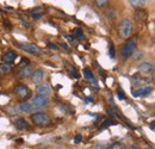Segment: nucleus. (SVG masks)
Listing matches in <instances>:
<instances>
[{"instance_id": "1", "label": "nucleus", "mask_w": 155, "mask_h": 149, "mask_svg": "<svg viewBox=\"0 0 155 149\" xmlns=\"http://www.w3.org/2000/svg\"><path fill=\"white\" fill-rule=\"evenodd\" d=\"M119 37L122 39H129L134 32V24L130 19H123L118 28Z\"/></svg>"}, {"instance_id": "2", "label": "nucleus", "mask_w": 155, "mask_h": 149, "mask_svg": "<svg viewBox=\"0 0 155 149\" xmlns=\"http://www.w3.org/2000/svg\"><path fill=\"white\" fill-rule=\"evenodd\" d=\"M136 49V39L135 38H130L125 42V44L123 45L122 48V51H120V56L122 58H128L129 56H131L135 53Z\"/></svg>"}, {"instance_id": "3", "label": "nucleus", "mask_w": 155, "mask_h": 149, "mask_svg": "<svg viewBox=\"0 0 155 149\" xmlns=\"http://www.w3.org/2000/svg\"><path fill=\"white\" fill-rule=\"evenodd\" d=\"M31 119H32L34 124H36L38 127H47L50 123L49 116L44 112H36V113L31 114Z\"/></svg>"}, {"instance_id": "4", "label": "nucleus", "mask_w": 155, "mask_h": 149, "mask_svg": "<svg viewBox=\"0 0 155 149\" xmlns=\"http://www.w3.org/2000/svg\"><path fill=\"white\" fill-rule=\"evenodd\" d=\"M31 101H32V103H31L32 108H34V109H38V110L47 108V106L49 105V103H50V100H49L48 97H45V95H39V94L35 95Z\"/></svg>"}, {"instance_id": "5", "label": "nucleus", "mask_w": 155, "mask_h": 149, "mask_svg": "<svg viewBox=\"0 0 155 149\" xmlns=\"http://www.w3.org/2000/svg\"><path fill=\"white\" fill-rule=\"evenodd\" d=\"M19 47L23 50H25L26 53L36 54V55L41 54V49H39L37 45H35V44H31V43H19Z\"/></svg>"}, {"instance_id": "6", "label": "nucleus", "mask_w": 155, "mask_h": 149, "mask_svg": "<svg viewBox=\"0 0 155 149\" xmlns=\"http://www.w3.org/2000/svg\"><path fill=\"white\" fill-rule=\"evenodd\" d=\"M15 93L17 94V95H19L20 98H28L29 95H30V90H29V87H26L25 85H17L16 87H15Z\"/></svg>"}, {"instance_id": "7", "label": "nucleus", "mask_w": 155, "mask_h": 149, "mask_svg": "<svg viewBox=\"0 0 155 149\" xmlns=\"http://www.w3.org/2000/svg\"><path fill=\"white\" fill-rule=\"evenodd\" d=\"M16 110H17V112H20V113H31L34 111V108L30 103L23 101V103H20L16 106Z\"/></svg>"}, {"instance_id": "8", "label": "nucleus", "mask_w": 155, "mask_h": 149, "mask_svg": "<svg viewBox=\"0 0 155 149\" xmlns=\"http://www.w3.org/2000/svg\"><path fill=\"white\" fill-rule=\"evenodd\" d=\"M36 92L37 94L39 95H45V97H48V95H50L51 94V87H50V85L49 84H41L38 87L36 88Z\"/></svg>"}, {"instance_id": "9", "label": "nucleus", "mask_w": 155, "mask_h": 149, "mask_svg": "<svg viewBox=\"0 0 155 149\" xmlns=\"http://www.w3.org/2000/svg\"><path fill=\"white\" fill-rule=\"evenodd\" d=\"M44 79V72H43V69H36V71H34L32 72V74H31V81L34 82V84H39V82H42V80Z\"/></svg>"}, {"instance_id": "10", "label": "nucleus", "mask_w": 155, "mask_h": 149, "mask_svg": "<svg viewBox=\"0 0 155 149\" xmlns=\"http://www.w3.org/2000/svg\"><path fill=\"white\" fill-rule=\"evenodd\" d=\"M152 91H153V87L146 86V87H140L138 90L134 91L133 94H134V97H147L152 93Z\"/></svg>"}, {"instance_id": "11", "label": "nucleus", "mask_w": 155, "mask_h": 149, "mask_svg": "<svg viewBox=\"0 0 155 149\" xmlns=\"http://www.w3.org/2000/svg\"><path fill=\"white\" fill-rule=\"evenodd\" d=\"M138 69L144 74H149V73H153L154 67H153V63L150 62H142L138 65Z\"/></svg>"}, {"instance_id": "12", "label": "nucleus", "mask_w": 155, "mask_h": 149, "mask_svg": "<svg viewBox=\"0 0 155 149\" xmlns=\"http://www.w3.org/2000/svg\"><path fill=\"white\" fill-rule=\"evenodd\" d=\"M16 57H17V54L13 51V50H8V51H6L2 57H1V60H2V62L4 63H11V62H13L15 60H16Z\"/></svg>"}, {"instance_id": "13", "label": "nucleus", "mask_w": 155, "mask_h": 149, "mask_svg": "<svg viewBox=\"0 0 155 149\" xmlns=\"http://www.w3.org/2000/svg\"><path fill=\"white\" fill-rule=\"evenodd\" d=\"M32 72H34L32 67L31 66H26V67H24V68L20 69L19 73H18V76H19V79L24 80V79H28L29 76H31Z\"/></svg>"}, {"instance_id": "14", "label": "nucleus", "mask_w": 155, "mask_h": 149, "mask_svg": "<svg viewBox=\"0 0 155 149\" xmlns=\"http://www.w3.org/2000/svg\"><path fill=\"white\" fill-rule=\"evenodd\" d=\"M128 1L134 8H137V10L143 8L146 6V4H147V0H128Z\"/></svg>"}, {"instance_id": "15", "label": "nucleus", "mask_w": 155, "mask_h": 149, "mask_svg": "<svg viewBox=\"0 0 155 149\" xmlns=\"http://www.w3.org/2000/svg\"><path fill=\"white\" fill-rule=\"evenodd\" d=\"M15 124H16V128H17L18 130H25V129L29 128V123H28L24 118H18Z\"/></svg>"}, {"instance_id": "16", "label": "nucleus", "mask_w": 155, "mask_h": 149, "mask_svg": "<svg viewBox=\"0 0 155 149\" xmlns=\"http://www.w3.org/2000/svg\"><path fill=\"white\" fill-rule=\"evenodd\" d=\"M11 72V66L8 63H1L0 65V74H7Z\"/></svg>"}, {"instance_id": "17", "label": "nucleus", "mask_w": 155, "mask_h": 149, "mask_svg": "<svg viewBox=\"0 0 155 149\" xmlns=\"http://www.w3.org/2000/svg\"><path fill=\"white\" fill-rule=\"evenodd\" d=\"M72 34H73V37L74 38H78V39H82V38H84V32H82V30L79 29V28H75Z\"/></svg>"}, {"instance_id": "18", "label": "nucleus", "mask_w": 155, "mask_h": 149, "mask_svg": "<svg viewBox=\"0 0 155 149\" xmlns=\"http://www.w3.org/2000/svg\"><path fill=\"white\" fill-rule=\"evenodd\" d=\"M84 76L87 79V80H93L94 79V75L92 73V71L90 68H85L84 69Z\"/></svg>"}, {"instance_id": "19", "label": "nucleus", "mask_w": 155, "mask_h": 149, "mask_svg": "<svg viewBox=\"0 0 155 149\" xmlns=\"http://www.w3.org/2000/svg\"><path fill=\"white\" fill-rule=\"evenodd\" d=\"M105 15L107 16V18L112 19V20L116 18V16H117L116 11H115L114 8H107V10H106V12H105Z\"/></svg>"}, {"instance_id": "20", "label": "nucleus", "mask_w": 155, "mask_h": 149, "mask_svg": "<svg viewBox=\"0 0 155 149\" xmlns=\"http://www.w3.org/2000/svg\"><path fill=\"white\" fill-rule=\"evenodd\" d=\"M107 149H127V148H125V146H124L123 143H120V142H115V143H112Z\"/></svg>"}, {"instance_id": "21", "label": "nucleus", "mask_w": 155, "mask_h": 149, "mask_svg": "<svg viewBox=\"0 0 155 149\" xmlns=\"http://www.w3.org/2000/svg\"><path fill=\"white\" fill-rule=\"evenodd\" d=\"M94 2H96V6L98 8H103V7H105L107 5L109 0H94Z\"/></svg>"}, {"instance_id": "22", "label": "nucleus", "mask_w": 155, "mask_h": 149, "mask_svg": "<svg viewBox=\"0 0 155 149\" xmlns=\"http://www.w3.org/2000/svg\"><path fill=\"white\" fill-rule=\"evenodd\" d=\"M135 17H136V19H137L138 22H143L144 19L147 18V16H146V12H143V11H142V12H136Z\"/></svg>"}, {"instance_id": "23", "label": "nucleus", "mask_w": 155, "mask_h": 149, "mask_svg": "<svg viewBox=\"0 0 155 149\" xmlns=\"http://www.w3.org/2000/svg\"><path fill=\"white\" fill-rule=\"evenodd\" d=\"M66 66H67V68L69 69V72H71L72 74L74 75L75 78H78V76H79V74H78V71L75 69V68H74V67H72V66H71V65H69L68 62H66Z\"/></svg>"}, {"instance_id": "24", "label": "nucleus", "mask_w": 155, "mask_h": 149, "mask_svg": "<svg viewBox=\"0 0 155 149\" xmlns=\"http://www.w3.org/2000/svg\"><path fill=\"white\" fill-rule=\"evenodd\" d=\"M109 55L111 58H114L115 57V45H114V43H110V48H109Z\"/></svg>"}, {"instance_id": "25", "label": "nucleus", "mask_w": 155, "mask_h": 149, "mask_svg": "<svg viewBox=\"0 0 155 149\" xmlns=\"http://www.w3.org/2000/svg\"><path fill=\"white\" fill-rule=\"evenodd\" d=\"M111 121H112V119H106V121L101 124V128H107L110 124H112V122H111Z\"/></svg>"}, {"instance_id": "26", "label": "nucleus", "mask_w": 155, "mask_h": 149, "mask_svg": "<svg viewBox=\"0 0 155 149\" xmlns=\"http://www.w3.org/2000/svg\"><path fill=\"white\" fill-rule=\"evenodd\" d=\"M81 141H82V136H81L80 134H78L77 136H75V138H74V142H75V143H80Z\"/></svg>"}, {"instance_id": "27", "label": "nucleus", "mask_w": 155, "mask_h": 149, "mask_svg": "<svg viewBox=\"0 0 155 149\" xmlns=\"http://www.w3.org/2000/svg\"><path fill=\"white\" fill-rule=\"evenodd\" d=\"M135 54H137V55H131L135 60H138V58H141L142 56H143V54H142V51H137V53H135Z\"/></svg>"}, {"instance_id": "28", "label": "nucleus", "mask_w": 155, "mask_h": 149, "mask_svg": "<svg viewBox=\"0 0 155 149\" xmlns=\"http://www.w3.org/2000/svg\"><path fill=\"white\" fill-rule=\"evenodd\" d=\"M32 18L34 19H41L42 18V15H41V13H36V12H34V13H32Z\"/></svg>"}, {"instance_id": "29", "label": "nucleus", "mask_w": 155, "mask_h": 149, "mask_svg": "<svg viewBox=\"0 0 155 149\" xmlns=\"http://www.w3.org/2000/svg\"><path fill=\"white\" fill-rule=\"evenodd\" d=\"M118 98H119V99H124V93H123L122 90L118 91Z\"/></svg>"}, {"instance_id": "30", "label": "nucleus", "mask_w": 155, "mask_h": 149, "mask_svg": "<svg viewBox=\"0 0 155 149\" xmlns=\"http://www.w3.org/2000/svg\"><path fill=\"white\" fill-rule=\"evenodd\" d=\"M85 101H86V103H92V101H93V98H92V97H86V98H85Z\"/></svg>"}, {"instance_id": "31", "label": "nucleus", "mask_w": 155, "mask_h": 149, "mask_svg": "<svg viewBox=\"0 0 155 149\" xmlns=\"http://www.w3.org/2000/svg\"><path fill=\"white\" fill-rule=\"evenodd\" d=\"M94 149H106V148H105L104 144H97V146L94 147Z\"/></svg>"}, {"instance_id": "32", "label": "nucleus", "mask_w": 155, "mask_h": 149, "mask_svg": "<svg viewBox=\"0 0 155 149\" xmlns=\"http://www.w3.org/2000/svg\"><path fill=\"white\" fill-rule=\"evenodd\" d=\"M127 149H142V148H140L138 146H135V144H133V146H129Z\"/></svg>"}, {"instance_id": "33", "label": "nucleus", "mask_w": 155, "mask_h": 149, "mask_svg": "<svg viewBox=\"0 0 155 149\" xmlns=\"http://www.w3.org/2000/svg\"><path fill=\"white\" fill-rule=\"evenodd\" d=\"M48 47H49V48H51V49H58V47H56L55 44H53V43H49V44H48Z\"/></svg>"}, {"instance_id": "34", "label": "nucleus", "mask_w": 155, "mask_h": 149, "mask_svg": "<svg viewBox=\"0 0 155 149\" xmlns=\"http://www.w3.org/2000/svg\"><path fill=\"white\" fill-rule=\"evenodd\" d=\"M149 127H150V129H152V130L154 131V130H155V122H152V123H150V125H149Z\"/></svg>"}, {"instance_id": "35", "label": "nucleus", "mask_w": 155, "mask_h": 149, "mask_svg": "<svg viewBox=\"0 0 155 149\" xmlns=\"http://www.w3.org/2000/svg\"><path fill=\"white\" fill-rule=\"evenodd\" d=\"M61 45H62V48H64V49H67V50H68V45H66V43H62Z\"/></svg>"}, {"instance_id": "36", "label": "nucleus", "mask_w": 155, "mask_h": 149, "mask_svg": "<svg viewBox=\"0 0 155 149\" xmlns=\"http://www.w3.org/2000/svg\"><path fill=\"white\" fill-rule=\"evenodd\" d=\"M147 149H154V148H153V147H150V148H147Z\"/></svg>"}]
</instances>
